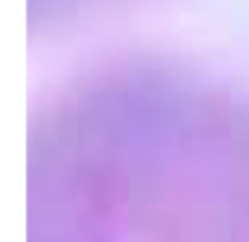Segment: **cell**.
Listing matches in <instances>:
<instances>
[{"label":"cell","instance_id":"1","mask_svg":"<svg viewBox=\"0 0 249 242\" xmlns=\"http://www.w3.org/2000/svg\"><path fill=\"white\" fill-rule=\"evenodd\" d=\"M28 242H249V90L163 51L75 71L30 120Z\"/></svg>","mask_w":249,"mask_h":242}]
</instances>
